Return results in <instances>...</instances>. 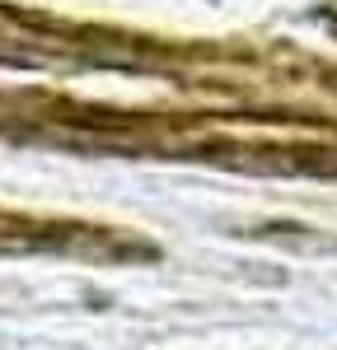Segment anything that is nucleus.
Masks as SVG:
<instances>
[]
</instances>
